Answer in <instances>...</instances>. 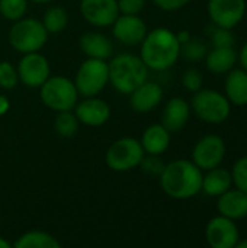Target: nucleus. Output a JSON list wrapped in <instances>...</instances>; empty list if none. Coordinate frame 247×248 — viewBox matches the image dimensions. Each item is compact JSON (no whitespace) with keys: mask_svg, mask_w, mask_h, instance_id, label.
I'll use <instances>...</instances> for the list:
<instances>
[{"mask_svg":"<svg viewBox=\"0 0 247 248\" xmlns=\"http://www.w3.org/2000/svg\"><path fill=\"white\" fill-rule=\"evenodd\" d=\"M202 176V170L192 160H175L159 176L160 187L172 199H191L201 192Z\"/></svg>","mask_w":247,"mask_h":248,"instance_id":"nucleus-1","label":"nucleus"},{"mask_svg":"<svg viewBox=\"0 0 247 248\" xmlns=\"http://www.w3.org/2000/svg\"><path fill=\"white\" fill-rule=\"evenodd\" d=\"M140 45V57L148 70L153 71H166L172 68L181 57V44L176 33L163 26L147 32Z\"/></svg>","mask_w":247,"mask_h":248,"instance_id":"nucleus-2","label":"nucleus"},{"mask_svg":"<svg viewBox=\"0 0 247 248\" xmlns=\"http://www.w3.org/2000/svg\"><path fill=\"white\" fill-rule=\"evenodd\" d=\"M109 83L121 94H130L134 89L148 80V67L140 55L122 52L108 62Z\"/></svg>","mask_w":247,"mask_h":248,"instance_id":"nucleus-3","label":"nucleus"},{"mask_svg":"<svg viewBox=\"0 0 247 248\" xmlns=\"http://www.w3.org/2000/svg\"><path fill=\"white\" fill-rule=\"evenodd\" d=\"M48 35L49 33L41 20L23 16L22 19L13 22L9 29L7 39L13 49L20 54H28L41 51L48 41Z\"/></svg>","mask_w":247,"mask_h":248,"instance_id":"nucleus-4","label":"nucleus"},{"mask_svg":"<svg viewBox=\"0 0 247 248\" xmlns=\"http://www.w3.org/2000/svg\"><path fill=\"white\" fill-rule=\"evenodd\" d=\"M79 96L74 81L64 76H49L39 87L42 103L55 113L73 110L79 102Z\"/></svg>","mask_w":247,"mask_h":248,"instance_id":"nucleus-5","label":"nucleus"},{"mask_svg":"<svg viewBox=\"0 0 247 248\" xmlns=\"http://www.w3.org/2000/svg\"><path fill=\"white\" fill-rule=\"evenodd\" d=\"M191 109L201 121L213 125H220L229 119L231 113V103L226 97V94L220 92L201 89L194 93Z\"/></svg>","mask_w":247,"mask_h":248,"instance_id":"nucleus-6","label":"nucleus"},{"mask_svg":"<svg viewBox=\"0 0 247 248\" xmlns=\"http://www.w3.org/2000/svg\"><path fill=\"white\" fill-rule=\"evenodd\" d=\"M143 145L132 137H124L114 141L105 154L106 166L116 173H125L140 166L144 157Z\"/></svg>","mask_w":247,"mask_h":248,"instance_id":"nucleus-7","label":"nucleus"},{"mask_svg":"<svg viewBox=\"0 0 247 248\" xmlns=\"http://www.w3.org/2000/svg\"><path fill=\"white\" fill-rule=\"evenodd\" d=\"M109 83V70L105 60L87 58L84 60L74 77L77 92L83 97L98 96Z\"/></svg>","mask_w":247,"mask_h":248,"instance_id":"nucleus-8","label":"nucleus"},{"mask_svg":"<svg viewBox=\"0 0 247 248\" xmlns=\"http://www.w3.org/2000/svg\"><path fill=\"white\" fill-rule=\"evenodd\" d=\"M19 81L29 89H39L44 81L51 76V67L45 55L39 51L23 54L17 62Z\"/></svg>","mask_w":247,"mask_h":248,"instance_id":"nucleus-9","label":"nucleus"},{"mask_svg":"<svg viewBox=\"0 0 247 248\" xmlns=\"http://www.w3.org/2000/svg\"><path fill=\"white\" fill-rule=\"evenodd\" d=\"M226 142L218 135H205L202 137L192 150V161L202 170H211L221 166L226 157Z\"/></svg>","mask_w":247,"mask_h":248,"instance_id":"nucleus-10","label":"nucleus"},{"mask_svg":"<svg viewBox=\"0 0 247 248\" xmlns=\"http://www.w3.org/2000/svg\"><path fill=\"white\" fill-rule=\"evenodd\" d=\"M208 15L213 25L233 29L246 15V0H208Z\"/></svg>","mask_w":247,"mask_h":248,"instance_id":"nucleus-11","label":"nucleus"},{"mask_svg":"<svg viewBox=\"0 0 247 248\" xmlns=\"http://www.w3.org/2000/svg\"><path fill=\"white\" fill-rule=\"evenodd\" d=\"M205 240L213 248H234L240 240V231L233 219L218 215L207 224Z\"/></svg>","mask_w":247,"mask_h":248,"instance_id":"nucleus-12","label":"nucleus"},{"mask_svg":"<svg viewBox=\"0 0 247 248\" xmlns=\"http://www.w3.org/2000/svg\"><path fill=\"white\" fill-rule=\"evenodd\" d=\"M80 15L96 28L111 26L119 15L116 0H80Z\"/></svg>","mask_w":247,"mask_h":248,"instance_id":"nucleus-13","label":"nucleus"},{"mask_svg":"<svg viewBox=\"0 0 247 248\" xmlns=\"http://www.w3.org/2000/svg\"><path fill=\"white\" fill-rule=\"evenodd\" d=\"M112 26L114 38L124 45H140L147 35V25L138 15L119 13Z\"/></svg>","mask_w":247,"mask_h":248,"instance_id":"nucleus-14","label":"nucleus"},{"mask_svg":"<svg viewBox=\"0 0 247 248\" xmlns=\"http://www.w3.org/2000/svg\"><path fill=\"white\" fill-rule=\"evenodd\" d=\"M74 113L80 124L98 128L105 125L111 118V106L98 96L84 97L82 102H77L74 106Z\"/></svg>","mask_w":247,"mask_h":248,"instance_id":"nucleus-15","label":"nucleus"},{"mask_svg":"<svg viewBox=\"0 0 247 248\" xmlns=\"http://www.w3.org/2000/svg\"><path fill=\"white\" fill-rule=\"evenodd\" d=\"M130 106L137 113L153 112L163 100V89L159 83L144 81L130 94Z\"/></svg>","mask_w":247,"mask_h":248,"instance_id":"nucleus-16","label":"nucleus"},{"mask_svg":"<svg viewBox=\"0 0 247 248\" xmlns=\"http://www.w3.org/2000/svg\"><path fill=\"white\" fill-rule=\"evenodd\" d=\"M191 103L182 97H172L165 105L162 113V125L172 134L182 131L191 118Z\"/></svg>","mask_w":247,"mask_h":248,"instance_id":"nucleus-17","label":"nucleus"},{"mask_svg":"<svg viewBox=\"0 0 247 248\" xmlns=\"http://www.w3.org/2000/svg\"><path fill=\"white\" fill-rule=\"evenodd\" d=\"M79 46L87 58L109 60L114 55L112 41L100 32H86L79 39Z\"/></svg>","mask_w":247,"mask_h":248,"instance_id":"nucleus-18","label":"nucleus"},{"mask_svg":"<svg viewBox=\"0 0 247 248\" xmlns=\"http://www.w3.org/2000/svg\"><path fill=\"white\" fill-rule=\"evenodd\" d=\"M217 211L220 215L227 217L233 221L246 218L247 193L239 190V189H229L226 193L218 196Z\"/></svg>","mask_w":247,"mask_h":248,"instance_id":"nucleus-19","label":"nucleus"},{"mask_svg":"<svg viewBox=\"0 0 247 248\" xmlns=\"http://www.w3.org/2000/svg\"><path fill=\"white\" fill-rule=\"evenodd\" d=\"M170 132L162 124L150 125L141 137V145L146 154L162 155L170 147Z\"/></svg>","mask_w":247,"mask_h":248,"instance_id":"nucleus-20","label":"nucleus"},{"mask_svg":"<svg viewBox=\"0 0 247 248\" xmlns=\"http://www.w3.org/2000/svg\"><path fill=\"white\" fill-rule=\"evenodd\" d=\"M233 186L231 173L223 167H215L211 170H207V173L202 176V187L201 192H204L207 196L218 198L223 193H226Z\"/></svg>","mask_w":247,"mask_h":248,"instance_id":"nucleus-21","label":"nucleus"},{"mask_svg":"<svg viewBox=\"0 0 247 248\" xmlns=\"http://www.w3.org/2000/svg\"><path fill=\"white\" fill-rule=\"evenodd\" d=\"M226 97L231 105L246 106L247 105V71L243 68H233L227 73L224 83Z\"/></svg>","mask_w":247,"mask_h":248,"instance_id":"nucleus-22","label":"nucleus"},{"mask_svg":"<svg viewBox=\"0 0 247 248\" xmlns=\"http://www.w3.org/2000/svg\"><path fill=\"white\" fill-rule=\"evenodd\" d=\"M237 62V52L234 46L229 48H213L205 55L207 70L213 74H227L234 68Z\"/></svg>","mask_w":247,"mask_h":248,"instance_id":"nucleus-23","label":"nucleus"},{"mask_svg":"<svg viewBox=\"0 0 247 248\" xmlns=\"http://www.w3.org/2000/svg\"><path fill=\"white\" fill-rule=\"evenodd\" d=\"M13 246L16 248H60L61 243L49 232L32 230L23 232Z\"/></svg>","mask_w":247,"mask_h":248,"instance_id":"nucleus-24","label":"nucleus"},{"mask_svg":"<svg viewBox=\"0 0 247 248\" xmlns=\"http://www.w3.org/2000/svg\"><path fill=\"white\" fill-rule=\"evenodd\" d=\"M41 22L48 33H60L68 25V13L61 6H51L44 12Z\"/></svg>","mask_w":247,"mask_h":248,"instance_id":"nucleus-25","label":"nucleus"},{"mask_svg":"<svg viewBox=\"0 0 247 248\" xmlns=\"http://www.w3.org/2000/svg\"><path fill=\"white\" fill-rule=\"evenodd\" d=\"M80 122L73 110L57 112L54 119V131L61 138H71L79 132Z\"/></svg>","mask_w":247,"mask_h":248,"instance_id":"nucleus-26","label":"nucleus"},{"mask_svg":"<svg viewBox=\"0 0 247 248\" xmlns=\"http://www.w3.org/2000/svg\"><path fill=\"white\" fill-rule=\"evenodd\" d=\"M28 3L29 0H0V15L10 22H16L26 15Z\"/></svg>","mask_w":247,"mask_h":248,"instance_id":"nucleus-27","label":"nucleus"},{"mask_svg":"<svg viewBox=\"0 0 247 248\" xmlns=\"http://www.w3.org/2000/svg\"><path fill=\"white\" fill-rule=\"evenodd\" d=\"M208 49H207V45L198 39V38H191L186 44L181 45V55L189 61H201L205 58Z\"/></svg>","mask_w":247,"mask_h":248,"instance_id":"nucleus-28","label":"nucleus"},{"mask_svg":"<svg viewBox=\"0 0 247 248\" xmlns=\"http://www.w3.org/2000/svg\"><path fill=\"white\" fill-rule=\"evenodd\" d=\"M19 83L16 67L9 61H0V89L13 90Z\"/></svg>","mask_w":247,"mask_h":248,"instance_id":"nucleus-29","label":"nucleus"},{"mask_svg":"<svg viewBox=\"0 0 247 248\" xmlns=\"http://www.w3.org/2000/svg\"><path fill=\"white\" fill-rule=\"evenodd\" d=\"M231 179L236 189L247 193V155L240 157L231 167Z\"/></svg>","mask_w":247,"mask_h":248,"instance_id":"nucleus-30","label":"nucleus"},{"mask_svg":"<svg viewBox=\"0 0 247 248\" xmlns=\"http://www.w3.org/2000/svg\"><path fill=\"white\" fill-rule=\"evenodd\" d=\"M210 36H211L213 46H215V48L234 46V42H236L231 29L220 28V26H215V25H213V29L210 32Z\"/></svg>","mask_w":247,"mask_h":248,"instance_id":"nucleus-31","label":"nucleus"},{"mask_svg":"<svg viewBox=\"0 0 247 248\" xmlns=\"http://www.w3.org/2000/svg\"><path fill=\"white\" fill-rule=\"evenodd\" d=\"M165 163L160 158V155H153V154H144L141 163L138 167H141V170L148 174V176H160L163 169H165Z\"/></svg>","mask_w":247,"mask_h":248,"instance_id":"nucleus-32","label":"nucleus"},{"mask_svg":"<svg viewBox=\"0 0 247 248\" xmlns=\"http://www.w3.org/2000/svg\"><path fill=\"white\" fill-rule=\"evenodd\" d=\"M182 84L188 92H198L204 86V76L197 68H188L182 76Z\"/></svg>","mask_w":247,"mask_h":248,"instance_id":"nucleus-33","label":"nucleus"},{"mask_svg":"<svg viewBox=\"0 0 247 248\" xmlns=\"http://www.w3.org/2000/svg\"><path fill=\"white\" fill-rule=\"evenodd\" d=\"M119 13L122 15H140L146 6V0H116Z\"/></svg>","mask_w":247,"mask_h":248,"instance_id":"nucleus-34","label":"nucleus"},{"mask_svg":"<svg viewBox=\"0 0 247 248\" xmlns=\"http://www.w3.org/2000/svg\"><path fill=\"white\" fill-rule=\"evenodd\" d=\"M191 1L192 0H153V3L165 12H176L189 4Z\"/></svg>","mask_w":247,"mask_h":248,"instance_id":"nucleus-35","label":"nucleus"},{"mask_svg":"<svg viewBox=\"0 0 247 248\" xmlns=\"http://www.w3.org/2000/svg\"><path fill=\"white\" fill-rule=\"evenodd\" d=\"M237 61H240L242 68L247 71V42L243 45V46H242L240 52L237 54Z\"/></svg>","mask_w":247,"mask_h":248,"instance_id":"nucleus-36","label":"nucleus"},{"mask_svg":"<svg viewBox=\"0 0 247 248\" xmlns=\"http://www.w3.org/2000/svg\"><path fill=\"white\" fill-rule=\"evenodd\" d=\"M9 109H10V100L4 94H0V116L6 115Z\"/></svg>","mask_w":247,"mask_h":248,"instance_id":"nucleus-37","label":"nucleus"},{"mask_svg":"<svg viewBox=\"0 0 247 248\" xmlns=\"http://www.w3.org/2000/svg\"><path fill=\"white\" fill-rule=\"evenodd\" d=\"M176 38H178L179 44L183 45V44H186V42L192 38V33H191L189 31H181V32L176 33Z\"/></svg>","mask_w":247,"mask_h":248,"instance_id":"nucleus-38","label":"nucleus"},{"mask_svg":"<svg viewBox=\"0 0 247 248\" xmlns=\"http://www.w3.org/2000/svg\"><path fill=\"white\" fill-rule=\"evenodd\" d=\"M10 247H12V244H10L6 238L0 237V248H10Z\"/></svg>","mask_w":247,"mask_h":248,"instance_id":"nucleus-39","label":"nucleus"},{"mask_svg":"<svg viewBox=\"0 0 247 248\" xmlns=\"http://www.w3.org/2000/svg\"><path fill=\"white\" fill-rule=\"evenodd\" d=\"M237 248H247V238L246 240H239V243H237Z\"/></svg>","mask_w":247,"mask_h":248,"instance_id":"nucleus-40","label":"nucleus"},{"mask_svg":"<svg viewBox=\"0 0 247 248\" xmlns=\"http://www.w3.org/2000/svg\"><path fill=\"white\" fill-rule=\"evenodd\" d=\"M29 1L36 3V4H45V3H49V1H52V0H29Z\"/></svg>","mask_w":247,"mask_h":248,"instance_id":"nucleus-41","label":"nucleus"},{"mask_svg":"<svg viewBox=\"0 0 247 248\" xmlns=\"http://www.w3.org/2000/svg\"><path fill=\"white\" fill-rule=\"evenodd\" d=\"M0 221H1V215H0Z\"/></svg>","mask_w":247,"mask_h":248,"instance_id":"nucleus-42","label":"nucleus"}]
</instances>
